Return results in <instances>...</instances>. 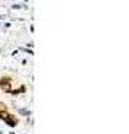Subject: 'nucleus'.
Instances as JSON below:
<instances>
[{
    "label": "nucleus",
    "mask_w": 129,
    "mask_h": 134,
    "mask_svg": "<svg viewBox=\"0 0 129 134\" xmlns=\"http://www.w3.org/2000/svg\"><path fill=\"white\" fill-rule=\"evenodd\" d=\"M0 120H4L7 125H11V127H14V125L18 124V120L13 116V114H9L7 111H0Z\"/></svg>",
    "instance_id": "1"
},
{
    "label": "nucleus",
    "mask_w": 129,
    "mask_h": 134,
    "mask_svg": "<svg viewBox=\"0 0 129 134\" xmlns=\"http://www.w3.org/2000/svg\"><path fill=\"white\" fill-rule=\"evenodd\" d=\"M0 88H2L6 93H11V79L9 77H4V79L0 81Z\"/></svg>",
    "instance_id": "2"
}]
</instances>
